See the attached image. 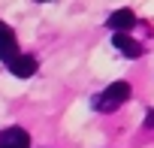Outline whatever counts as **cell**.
I'll return each instance as SVG.
<instances>
[{
	"instance_id": "6da1fadb",
	"label": "cell",
	"mask_w": 154,
	"mask_h": 148,
	"mask_svg": "<svg viewBox=\"0 0 154 148\" xmlns=\"http://www.w3.org/2000/svg\"><path fill=\"white\" fill-rule=\"evenodd\" d=\"M127 97H130V85H127V82H112V85L94 100V109H97V112H115Z\"/></svg>"
},
{
	"instance_id": "7a4b0ae2",
	"label": "cell",
	"mask_w": 154,
	"mask_h": 148,
	"mask_svg": "<svg viewBox=\"0 0 154 148\" xmlns=\"http://www.w3.org/2000/svg\"><path fill=\"white\" fill-rule=\"evenodd\" d=\"M0 60H3L6 66L12 60H18V39H15L12 27L3 24V21H0Z\"/></svg>"
},
{
	"instance_id": "3957f363",
	"label": "cell",
	"mask_w": 154,
	"mask_h": 148,
	"mask_svg": "<svg viewBox=\"0 0 154 148\" xmlns=\"http://www.w3.org/2000/svg\"><path fill=\"white\" fill-rule=\"evenodd\" d=\"M27 145H30V136L21 127H9L0 133V148H27Z\"/></svg>"
},
{
	"instance_id": "277c9868",
	"label": "cell",
	"mask_w": 154,
	"mask_h": 148,
	"mask_svg": "<svg viewBox=\"0 0 154 148\" xmlns=\"http://www.w3.org/2000/svg\"><path fill=\"white\" fill-rule=\"evenodd\" d=\"M112 45L121 51V54H127V57H142V42H136V39H130L127 33H115L112 36Z\"/></svg>"
},
{
	"instance_id": "5b68a950",
	"label": "cell",
	"mask_w": 154,
	"mask_h": 148,
	"mask_svg": "<svg viewBox=\"0 0 154 148\" xmlns=\"http://www.w3.org/2000/svg\"><path fill=\"white\" fill-rule=\"evenodd\" d=\"M106 24H109L115 33H127V30L136 24V15H133L130 9H118V12H112V15H109V21H106Z\"/></svg>"
},
{
	"instance_id": "8992f818",
	"label": "cell",
	"mask_w": 154,
	"mask_h": 148,
	"mask_svg": "<svg viewBox=\"0 0 154 148\" xmlns=\"http://www.w3.org/2000/svg\"><path fill=\"white\" fill-rule=\"evenodd\" d=\"M9 72H12V76H18V79L33 76V72H36V57H33V54H18V60L9 63Z\"/></svg>"
},
{
	"instance_id": "52a82bcc",
	"label": "cell",
	"mask_w": 154,
	"mask_h": 148,
	"mask_svg": "<svg viewBox=\"0 0 154 148\" xmlns=\"http://www.w3.org/2000/svg\"><path fill=\"white\" fill-rule=\"evenodd\" d=\"M145 127H154V112H148V115H145Z\"/></svg>"
}]
</instances>
